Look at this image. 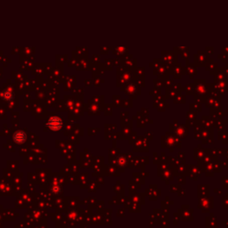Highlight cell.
<instances>
[{
	"instance_id": "7a4b0ae2",
	"label": "cell",
	"mask_w": 228,
	"mask_h": 228,
	"mask_svg": "<svg viewBox=\"0 0 228 228\" xmlns=\"http://www.w3.org/2000/svg\"><path fill=\"white\" fill-rule=\"evenodd\" d=\"M13 141L18 144H22L26 141V134L23 131H17L14 133L13 136Z\"/></svg>"
},
{
	"instance_id": "6da1fadb",
	"label": "cell",
	"mask_w": 228,
	"mask_h": 228,
	"mask_svg": "<svg viewBox=\"0 0 228 228\" xmlns=\"http://www.w3.org/2000/svg\"><path fill=\"white\" fill-rule=\"evenodd\" d=\"M62 121L57 117H53L47 121V127L54 131L59 130L62 128Z\"/></svg>"
},
{
	"instance_id": "3957f363",
	"label": "cell",
	"mask_w": 228,
	"mask_h": 228,
	"mask_svg": "<svg viewBox=\"0 0 228 228\" xmlns=\"http://www.w3.org/2000/svg\"><path fill=\"white\" fill-rule=\"evenodd\" d=\"M12 97H13V95H12V93H11V92H4V95H3V98H4V100H6V101L12 100Z\"/></svg>"
}]
</instances>
